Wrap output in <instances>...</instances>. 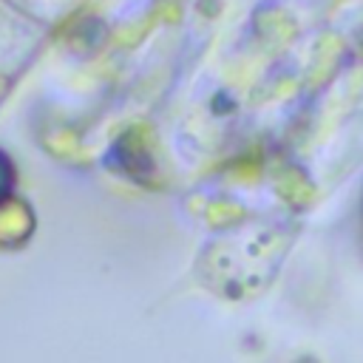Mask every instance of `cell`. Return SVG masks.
<instances>
[{"instance_id": "obj_1", "label": "cell", "mask_w": 363, "mask_h": 363, "mask_svg": "<svg viewBox=\"0 0 363 363\" xmlns=\"http://www.w3.org/2000/svg\"><path fill=\"white\" fill-rule=\"evenodd\" d=\"M0 164H3V162H0ZM0 190H3V187H0Z\"/></svg>"}]
</instances>
